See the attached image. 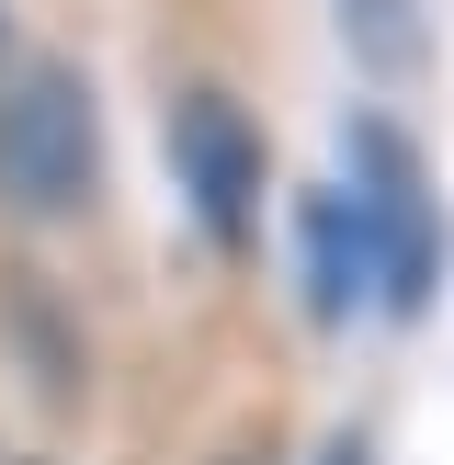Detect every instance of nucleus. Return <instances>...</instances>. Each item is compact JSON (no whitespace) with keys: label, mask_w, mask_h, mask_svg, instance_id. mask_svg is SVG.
Wrapping results in <instances>:
<instances>
[{"label":"nucleus","mask_w":454,"mask_h":465,"mask_svg":"<svg viewBox=\"0 0 454 465\" xmlns=\"http://www.w3.org/2000/svg\"><path fill=\"white\" fill-rule=\"evenodd\" d=\"M114 193V114L68 45H12L0 57V227L23 250L91 227Z\"/></svg>","instance_id":"1"},{"label":"nucleus","mask_w":454,"mask_h":465,"mask_svg":"<svg viewBox=\"0 0 454 465\" xmlns=\"http://www.w3.org/2000/svg\"><path fill=\"white\" fill-rule=\"evenodd\" d=\"M0 363L23 375L35 420H80L103 398V341H91V307L68 295V272L45 250H0Z\"/></svg>","instance_id":"4"},{"label":"nucleus","mask_w":454,"mask_h":465,"mask_svg":"<svg viewBox=\"0 0 454 465\" xmlns=\"http://www.w3.org/2000/svg\"><path fill=\"white\" fill-rule=\"evenodd\" d=\"M340 193H352L363 227V295H375L386 330H420L454 284V204L443 171H431V136L409 125L398 103H352L340 114Z\"/></svg>","instance_id":"2"},{"label":"nucleus","mask_w":454,"mask_h":465,"mask_svg":"<svg viewBox=\"0 0 454 465\" xmlns=\"http://www.w3.org/2000/svg\"><path fill=\"white\" fill-rule=\"evenodd\" d=\"M159 182H171L182 227L204 239V262H262L272 216H284V148H272V114L250 103L227 68H182L159 91Z\"/></svg>","instance_id":"3"},{"label":"nucleus","mask_w":454,"mask_h":465,"mask_svg":"<svg viewBox=\"0 0 454 465\" xmlns=\"http://www.w3.org/2000/svg\"><path fill=\"white\" fill-rule=\"evenodd\" d=\"M12 465H68V454H57V443H35V454H12Z\"/></svg>","instance_id":"8"},{"label":"nucleus","mask_w":454,"mask_h":465,"mask_svg":"<svg viewBox=\"0 0 454 465\" xmlns=\"http://www.w3.org/2000/svg\"><path fill=\"white\" fill-rule=\"evenodd\" d=\"M340 57L363 68V103H398L443 68V35H431V0H330Z\"/></svg>","instance_id":"6"},{"label":"nucleus","mask_w":454,"mask_h":465,"mask_svg":"<svg viewBox=\"0 0 454 465\" xmlns=\"http://www.w3.org/2000/svg\"><path fill=\"white\" fill-rule=\"evenodd\" d=\"M0 465H12V454H0Z\"/></svg>","instance_id":"10"},{"label":"nucleus","mask_w":454,"mask_h":465,"mask_svg":"<svg viewBox=\"0 0 454 465\" xmlns=\"http://www.w3.org/2000/svg\"><path fill=\"white\" fill-rule=\"evenodd\" d=\"M12 45H23V35H12V0H0V57H12Z\"/></svg>","instance_id":"9"},{"label":"nucleus","mask_w":454,"mask_h":465,"mask_svg":"<svg viewBox=\"0 0 454 465\" xmlns=\"http://www.w3.org/2000/svg\"><path fill=\"white\" fill-rule=\"evenodd\" d=\"M272 250H284V307L307 318V341H340L352 318H375L363 295V227L340 182H295L284 216H272Z\"/></svg>","instance_id":"5"},{"label":"nucleus","mask_w":454,"mask_h":465,"mask_svg":"<svg viewBox=\"0 0 454 465\" xmlns=\"http://www.w3.org/2000/svg\"><path fill=\"white\" fill-rule=\"evenodd\" d=\"M295 465H386V443H375V420H330Z\"/></svg>","instance_id":"7"}]
</instances>
